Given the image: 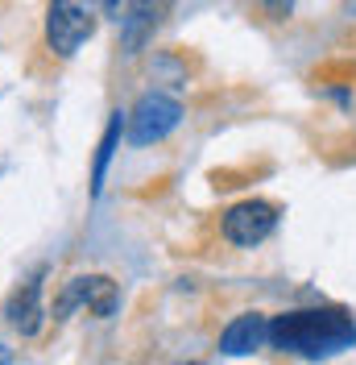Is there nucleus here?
<instances>
[{"label": "nucleus", "mask_w": 356, "mask_h": 365, "mask_svg": "<svg viewBox=\"0 0 356 365\" xmlns=\"http://www.w3.org/2000/svg\"><path fill=\"white\" fill-rule=\"evenodd\" d=\"M269 344L294 353V357H332L356 344V319L340 307H311V312H286L269 319Z\"/></svg>", "instance_id": "nucleus-1"}, {"label": "nucleus", "mask_w": 356, "mask_h": 365, "mask_svg": "<svg viewBox=\"0 0 356 365\" xmlns=\"http://www.w3.org/2000/svg\"><path fill=\"white\" fill-rule=\"evenodd\" d=\"M95 25H100L95 0H50V9H46V46L58 58H70L95 34Z\"/></svg>", "instance_id": "nucleus-2"}, {"label": "nucleus", "mask_w": 356, "mask_h": 365, "mask_svg": "<svg viewBox=\"0 0 356 365\" xmlns=\"http://www.w3.org/2000/svg\"><path fill=\"white\" fill-rule=\"evenodd\" d=\"M182 120V104L162 96V91H150L137 100V108L129 113V145H154L162 137H170Z\"/></svg>", "instance_id": "nucleus-3"}, {"label": "nucleus", "mask_w": 356, "mask_h": 365, "mask_svg": "<svg viewBox=\"0 0 356 365\" xmlns=\"http://www.w3.org/2000/svg\"><path fill=\"white\" fill-rule=\"evenodd\" d=\"M79 303L91 307L100 319H108L116 312V303H120V291H116V282L108 274H79V278L63 282V295L54 303V319H67V312H75Z\"/></svg>", "instance_id": "nucleus-4"}, {"label": "nucleus", "mask_w": 356, "mask_h": 365, "mask_svg": "<svg viewBox=\"0 0 356 365\" xmlns=\"http://www.w3.org/2000/svg\"><path fill=\"white\" fill-rule=\"evenodd\" d=\"M278 228V212L261 200H245V204L228 207V216H224V237L232 241V245H261L269 232Z\"/></svg>", "instance_id": "nucleus-5"}, {"label": "nucleus", "mask_w": 356, "mask_h": 365, "mask_svg": "<svg viewBox=\"0 0 356 365\" xmlns=\"http://www.w3.org/2000/svg\"><path fill=\"white\" fill-rule=\"evenodd\" d=\"M174 0H129L125 17H120V46L125 54H141L145 42L157 34V25L166 21Z\"/></svg>", "instance_id": "nucleus-6"}, {"label": "nucleus", "mask_w": 356, "mask_h": 365, "mask_svg": "<svg viewBox=\"0 0 356 365\" xmlns=\"http://www.w3.org/2000/svg\"><path fill=\"white\" fill-rule=\"evenodd\" d=\"M4 316H9V324H13L21 336H38V332H42V319H46V307H42V278H29L21 291L9 299Z\"/></svg>", "instance_id": "nucleus-7"}, {"label": "nucleus", "mask_w": 356, "mask_h": 365, "mask_svg": "<svg viewBox=\"0 0 356 365\" xmlns=\"http://www.w3.org/2000/svg\"><path fill=\"white\" fill-rule=\"evenodd\" d=\"M266 341H269V319L257 316V312L236 316L220 332V349L228 353V357H245V353H253V349H261Z\"/></svg>", "instance_id": "nucleus-8"}, {"label": "nucleus", "mask_w": 356, "mask_h": 365, "mask_svg": "<svg viewBox=\"0 0 356 365\" xmlns=\"http://www.w3.org/2000/svg\"><path fill=\"white\" fill-rule=\"evenodd\" d=\"M120 133H125V120H120V113H112L108 129L100 137V150H95V166H91V195L104 191V175H108V162L116 154V145H120Z\"/></svg>", "instance_id": "nucleus-9"}, {"label": "nucleus", "mask_w": 356, "mask_h": 365, "mask_svg": "<svg viewBox=\"0 0 356 365\" xmlns=\"http://www.w3.org/2000/svg\"><path fill=\"white\" fill-rule=\"evenodd\" d=\"M269 4V13H273V17H286L290 9H294V0H266Z\"/></svg>", "instance_id": "nucleus-10"}, {"label": "nucleus", "mask_w": 356, "mask_h": 365, "mask_svg": "<svg viewBox=\"0 0 356 365\" xmlns=\"http://www.w3.org/2000/svg\"><path fill=\"white\" fill-rule=\"evenodd\" d=\"M9 361H13V353H9V349L0 344V365H9Z\"/></svg>", "instance_id": "nucleus-11"}, {"label": "nucleus", "mask_w": 356, "mask_h": 365, "mask_svg": "<svg viewBox=\"0 0 356 365\" xmlns=\"http://www.w3.org/2000/svg\"><path fill=\"white\" fill-rule=\"evenodd\" d=\"M104 9H108V13H120V0H104Z\"/></svg>", "instance_id": "nucleus-12"}, {"label": "nucleus", "mask_w": 356, "mask_h": 365, "mask_svg": "<svg viewBox=\"0 0 356 365\" xmlns=\"http://www.w3.org/2000/svg\"><path fill=\"white\" fill-rule=\"evenodd\" d=\"M344 9H348V17H356V0H348V4H344Z\"/></svg>", "instance_id": "nucleus-13"}]
</instances>
